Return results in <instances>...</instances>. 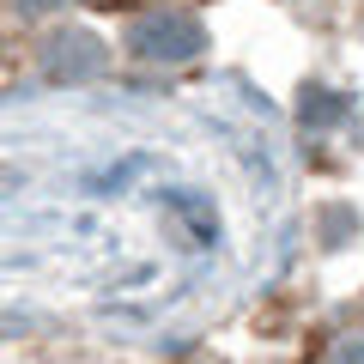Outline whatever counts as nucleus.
<instances>
[{"instance_id": "nucleus-2", "label": "nucleus", "mask_w": 364, "mask_h": 364, "mask_svg": "<svg viewBox=\"0 0 364 364\" xmlns=\"http://www.w3.org/2000/svg\"><path fill=\"white\" fill-rule=\"evenodd\" d=\"M25 13H49V6H61V0H18Z\"/></svg>"}, {"instance_id": "nucleus-1", "label": "nucleus", "mask_w": 364, "mask_h": 364, "mask_svg": "<svg viewBox=\"0 0 364 364\" xmlns=\"http://www.w3.org/2000/svg\"><path fill=\"white\" fill-rule=\"evenodd\" d=\"M200 25L188 13H158V18H140V25L128 31V49L146 55V61H188V55H200Z\"/></svg>"}]
</instances>
